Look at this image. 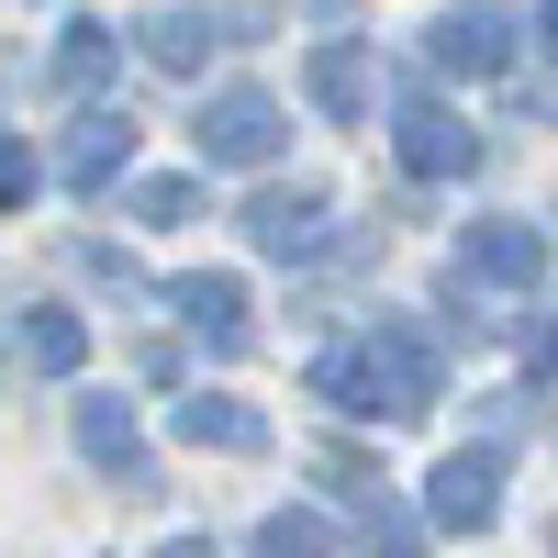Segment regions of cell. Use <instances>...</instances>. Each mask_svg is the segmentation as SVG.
Returning a JSON list of instances; mask_svg holds the SVG:
<instances>
[{"label": "cell", "instance_id": "6da1fadb", "mask_svg": "<svg viewBox=\"0 0 558 558\" xmlns=\"http://www.w3.org/2000/svg\"><path fill=\"white\" fill-rule=\"evenodd\" d=\"M368 391H380L391 425H413V413H436V347L413 313H380L368 324Z\"/></svg>", "mask_w": 558, "mask_h": 558}, {"label": "cell", "instance_id": "7a4b0ae2", "mask_svg": "<svg viewBox=\"0 0 558 558\" xmlns=\"http://www.w3.org/2000/svg\"><path fill=\"white\" fill-rule=\"evenodd\" d=\"M279 134H291V123H279L268 89H213V101H202V168H268Z\"/></svg>", "mask_w": 558, "mask_h": 558}, {"label": "cell", "instance_id": "3957f363", "mask_svg": "<svg viewBox=\"0 0 558 558\" xmlns=\"http://www.w3.org/2000/svg\"><path fill=\"white\" fill-rule=\"evenodd\" d=\"M425 514H436L447 536H481V525L502 514V447H458V458H436Z\"/></svg>", "mask_w": 558, "mask_h": 558}, {"label": "cell", "instance_id": "277c9868", "mask_svg": "<svg viewBox=\"0 0 558 558\" xmlns=\"http://www.w3.org/2000/svg\"><path fill=\"white\" fill-rule=\"evenodd\" d=\"M502 57H514V23L481 12V0H470V12H436V23H425V68H436V78H492Z\"/></svg>", "mask_w": 558, "mask_h": 558}, {"label": "cell", "instance_id": "5b68a950", "mask_svg": "<svg viewBox=\"0 0 558 558\" xmlns=\"http://www.w3.org/2000/svg\"><path fill=\"white\" fill-rule=\"evenodd\" d=\"M235 223H246V246H257V257H279V268L324 257V191H257Z\"/></svg>", "mask_w": 558, "mask_h": 558}, {"label": "cell", "instance_id": "8992f818", "mask_svg": "<svg viewBox=\"0 0 558 558\" xmlns=\"http://www.w3.org/2000/svg\"><path fill=\"white\" fill-rule=\"evenodd\" d=\"M78 458H89V470H112L123 481V502H146L157 492V470H146V447H134V402H78Z\"/></svg>", "mask_w": 558, "mask_h": 558}, {"label": "cell", "instance_id": "52a82bcc", "mask_svg": "<svg viewBox=\"0 0 558 558\" xmlns=\"http://www.w3.org/2000/svg\"><path fill=\"white\" fill-rule=\"evenodd\" d=\"M391 146H402L413 179H470V168H481V134L458 123V112H436V101H402V134H391Z\"/></svg>", "mask_w": 558, "mask_h": 558}, {"label": "cell", "instance_id": "ba28073f", "mask_svg": "<svg viewBox=\"0 0 558 558\" xmlns=\"http://www.w3.org/2000/svg\"><path fill=\"white\" fill-rule=\"evenodd\" d=\"M168 302L191 313V336H213V357H246V347H257V324H246V279H223V268H191Z\"/></svg>", "mask_w": 558, "mask_h": 558}, {"label": "cell", "instance_id": "9c48e42d", "mask_svg": "<svg viewBox=\"0 0 558 558\" xmlns=\"http://www.w3.org/2000/svg\"><path fill=\"white\" fill-rule=\"evenodd\" d=\"M536 268H547V235L514 223V213H492V223L458 235V279H502V291H514V279H536Z\"/></svg>", "mask_w": 558, "mask_h": 558}, {"label": "cell", "instance_id": "30bf717a", "mask_svg": "<svg viewBox=\"0 0 558 558\" xmlns=\"http://www.w3.org/2000/svg\"><path fill=\"white\" fill-rule=\"evenodd\" d=\"M123 157H134V123H123V112H78L68 146H57V179H68V191H112Z\"/></svg>", "mask_w": 558, "mask_h": 558}, {"label": "cell", "instance_id": "8fae6325", "mask_svg": "<svg viewBox=\"0 0 558 558\" xmlns=\"http://www.w3.org/2000/svg\"><path fill=\"white\" fill-rule=\"evenodd\" d=\"M179 436L223 447V458H268V413H246L235 391H191V402H179Z\"/></svg>", "mask_w": 558, "mask_h": 558}, {"label": "cell", "instance_id": "7c38bea8", "mask_svg": "<svg viewBox=\"0 0 558 558\" xmlns=\"http://www.w3.org/2000/svg\"><path fill=\"white\" fill-rule=\"evenodd\" d=\"M213 34H223L213 12H191V0H157V12H146V34H134V45H146V57H157L168 78H191V68L213 57Z\"/></svg>", "mask_w": 558, "mask_h": 558}, {"label": "cell", "instance_id": "4fadbf2b", "mask_svg": "<svg viewBox=\"0 0 558 558\" xmlns=\"http://www.w3.org/2000/svg\"><path fill=\"white\" fill-rule=\"evenodd\" d=\"M302 89H313V112H336V123H357L368 112V45H313V68H302Z\"/></svg>", "mask_w": 558, "mask_h": 558}, {"label": "cell", "instance_id": "5bb4252c", "mask_svg": "<svg viewBox=\"0 0 558 558\" xmlns=\"http://www.w3.org/2000/svg\"><path fill=\"white\" fill-rule=\"evenodd\" d=\"M12 347L45 368V380H57V368H78V357H89V324H78L68 302H23V313H12Z\"/></svg>", "mask_w": 558, "mask_h": 558}, {"label": "cell", "instance_id": "9a60e30c", "mask_svg": "<svg viewBox=\"0 0 558 558\" xmlns=\"http://www.w3.org/2000/svg\"><path fill=\"white\" fill-rule=\"evenodd\" d=\"M112 57H123V45H112L101 23H68V34H57V89H101Z\"/></svg>", "mask_w": 558, "mask_h": 558}, {"label": "cell", "instance_id": "2e32d148", "mask_svg": "<svg viewBox=\"0 0 558 558\" xmlns=\"http://www.w3.org/2000/svg\"><path fill=\"white\" fill-rule=\"evenodd\" d=\"M246 558H336V525H324V514H268L246 536Z\"/></svg>", "mask_w": 558, "mask_h": 558}, {"label": "cell", "instance_id": "e0dca14e", "mask_svg": "<svg viewBox=\"0 0 558 558\" xmlns=\"http://www.w3.org/2000/svg\"><path fill=\"white\" fill-rule=\"evenodd\" d=\"M357 536H368V558H425V525H413L391 492H368V502H357Z\"/></svg>", "mask_w": 558, "mask_h": 558}, {"label": "cell", "instance_id": "ac0fdd59", "mask_svg": "<svg viewBox=\"0 0 558 558\" xmlns=\"http://www.w3.org/2000/svg\"><path fill=\"white\" fill-rule=\"evenodd\" d=\"M202 213V179H134V223H191Z\"/></svg>", "mask_w": 558, "mask_h": 558}, {"label": "cell", "instance_id": "d6986e66", "mask_svg": "<svg viewBox=\"0 0 558 558\" xmlns=\"http://www.w3.org/2000/svg\"><path fill=\"white\" fill-rule=\"evenodd\" d=\"M34 179H45V168H34V146H23V134H12V157H0V202L23 213V202H34Z\"/></svg>", "mask_w": 558, "mask_h": 558}, {"label": "cell", "instance_id": "ffe728a7", "mask_svg": "<svg viewBox=\"0 0 558 558\" xmlns=\"http://www.w3.org/2000/svg\"><path fill=\"white\" fill-rule=\"evenodd\" d=\"M223 23H235V34H268V23H279V0H235Z\"/></svg>", "mask_w": 558, "mask_h": 558}, {"label": "cell", "instance_id": "44dd1931", "mask_svg": "<svg viewBox=\"0 0 558 558\" xmlns=\"http://www.w3.org/2000/svg\"><path fill=\"white\" fill-rule=\"evenodd\" d=\"M157 558H223V547H213V536H168Z\"/></svg>", "mask_w": 558, "mask_h": 558}, {"label": "cell", "instance_id": "7402d4cb", "mask_svg": "<svg viewBox=\"0 0 558 558\" xmlns=\"http://www.w3.org/2000/svg\"><path fill=\"white\" fill-rule=\"evenodd\" d=\"M536 34H547V45H558V0H547V12H536Z\"/></svg>", "mask_w": 558, "mask_h": 558}, {"label": "cell", "instance_id": "603a6c76", "mask_svg": "<svg viewBox=\"0 0 558 558\" xmlns=\"http://www.w3.org/2000/svg\"><path fill=\"white\" fill-rule=\"evenodd\" d=\"M313 12H347V0H313Z\"/></svg>", "mask_w": 558, "mask_h": 558}]
</instances>
